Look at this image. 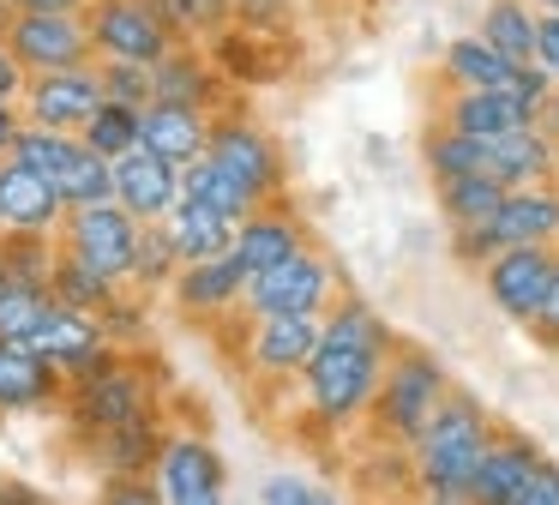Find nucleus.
<instances>
[{"mask_svg": "<svg viewBox=\"0 0 559 505\" xmlns=\"http://www.w3.org/2000/svg\"><path fill=\"white\" fill-rule=\"evenodd\" d=\"M391 355H397V331L385 325V313L367 307L361 295H343L325 313V325H319V349L307 361V373L295 379L307 421L325 433L361 427L379 403Z\"/></svg>", "mask_w": 559, "mask_h": 505, "instance_id": "f257e3e1", "label": "nucleus"}, {"mask_svg": "<svg viewBox=\"0 0 559 505\" xmlns=\"http://www.w3.org/2000/svg\"><path fill=\"white\" fill-rule=\"evenodd\" d=\"M493 439H499L493 409L475 391H457V385H451V397L439 403V415L427 421V433L409 445L415 493H469V481H475V469H481V457Z\"/></svg>", "mask_w": 559, "mask_h": 505, "instance_id": "f03ea898", "label": "nucleus"}, {"mask_svg": "<svg viewBox=\"0 0 559 505\" xmlns=\"http://www.w3.org/2000/svg\"><path fill=\"white\" fill-rule=\"evenodd\" d=\"M67 433L73 439H97L109 427H127V421L163 415V373L157 361H145L139 349H115L103 367H91L85 379L67 385Z\"/></svg>", "mask_w": 559, "mask_h": 505, "instance_id": "7ed1b4c3", "label": "nucleus"}, {"mask_svg": "<svg viewBox=\"0 0 559 505\" xmlns=\"http://www.w3.org/2000/svg\"><path fill=\"white\" fill-rule=\"evenodd\" d=\"M445 397H451V373L439 367L427 349L397 343V355H391V367H385V385H379V403H373V415H367V427H373V439L385 445V451H409V445L427 433V421L439 415Z\"/></svg>", "mask_w": 559, "mask_h": 505, "instance_id": "20e7f679", "label": "nucleus"}, {"mask_svg": "<svg viewBox=\"0 0 559 505\" xmlns=\"http://www.w3.org/2000/svg\"><path fill=\"white\" fill-rule=\"evenodd\" d=\"M506 247H559V180L511 187L487 223L451 228V259L469 265V271H481V265Z\"/></svg>", "mask_w": 559, "mask_h": 505, "instance_id": "39448f33", "label": "nucleus"}, {"mask_svg": "<svg viewBox=\"0 0 559 505\" xmlns=\"http://www.w3.org/2000/svg\"><path fill=\"white\" fill-rule=\"evenodd\" d=\"M205 156L253 199V211L259 204H277L283 192H289V156H283L277 132H265L247 108H223V115L211 120V151Z\"/></svg>", "mask_w": 559, "mask_h": 505, "instance_id": "423d86ee", "label": "nucleus"}, {"mask_svg": "<svg viewBox=\"0 0 559 505\" xmlns=\"http://www.w3.org/2000/svg\"><path fill=\"white\" fill-rule=\"evenodd\" d=\"M349 295L343 289V271L325 247H301L295 259L271 265L265 277L247 283V313L253 319H277V313H295V319H325L337 301Z\"/></svg>", "mask_w": 559, "mask_h": 505, "instance_id": "0eeeda50", "label": "nucleus"}, {"mask_svg": "<svg viewBox=\"0 0 559 505\" xmlns=\"http://www.w3.org/2000/svg\"><path fill=\"white\" fill-rule=\"evenodd\" d=\"M319 325L325 319H295V313L253 319V313H241V319H229L223 331L241 343L235 361H241V373L253 385H295L307 373V361H313V349H319Z\"/></svg>", "mask_w": 559, "mask_h": 505, "instance_id": "6e6552de", "label": "nucleus"}, {"mask_svg": "<svg viewBox=\"0 0 559 505\" xmlns=\"http://www.w3.org/2000/svg\"><path fill=\"white\" fill-rule=\"evenodd\" d=\"M139 235H145V223L133 211H121V204H79L61 223V252H73L79 265L103 271L109 283H133Z\"/></svg>", "mask_w": 559, "mask_h": 505, "instance_id": "1a4fd4ad", "label": "nucleus"}, {"mask_svg": "<svg viewBox=\"0 0 559 505\" xmlns=\"http://www.w3.org/2000/svg\"><path fill=\"white\" fill-rule=\"evenodd\" d=\"M151 481L163 488V505H229V463L193 427H169Z\"/></svg>", "mask_w": 559, "mask_h": 505, "instance_id": "9d476101", "label": "nucleus"}, {"mask_svg": "<svg viewBox=\"0 0 559 505\" xmlns=\"http://www.w3.org/2000/svg\"><path fill=\"white\" fill-rule=\"evenodd\" d=\"M7 48L25 60V72H67V67H97V43H91L85 12H19Z\"/></svg>", "mask_w": 559, "mask_h": 505, "instance_id": "9b49d317", "label": "nucleus"}, {"mask_svg": "<svg viewBox=\"0 0 559 505\" xmlns=\"http://www.w3.org/2000/svg\"><path fill=\"white\" fill-rule=\"evenodd\" d=\"M91 43L97 60H139V67H157L175 48V31L157 19L151 0H91Z\"/></svg>", "mask_w": 559, "mask_h": 505, "instance_id": "f8f14e48", "label": "nucleus"}, {"mask_svg": "<svg viewBox=\"0 0 559 505\" xmlns=\"http://www.w3.org/2000/svg\"><path fill=\"white\" fill-rule=\"evenodd\" d=\"M554 265H559V247H506L481 265V295L493 313H506L511 325H530L535 307H542L547 283H554Z\"/></svg>", "mask_w": 559, "mask_h": 505, "instance_id": "ddd939ff", "label": "nucleus"}, {"mask_svg": "<svg viewBox=\"0 0 559 505\" xmlns=\"http://www.w3.org/2000/svg\"><path fill=\"white\" fill-rule=\"evenodd\" d=\"M247 283H253V277L235 265V252H223V259L181 265L169 301H175V313H181L187 325H211V331H223L229 319L247 313Z\"/></svg>", "mask_w": 559, "mask_h": 505, "instance_id": "4468645a", "label": "nucleus"}, {"mask_svg": "<svg viewBox=\"0 0 559 505\" xmlns=\"http://www.w3.org/2000/svg\"><path fill=\"white\" fill-rule=\"evenodd\" d=\"M109 103L103 91V72L97 67H67V72H37L19 103L25 127H49V132H85L91 115Z\"/></svg>", "mask_w": 559, "mask_h": 505, "instance_id": "2eb2a0df", "label": "nucleus"}, {"mask_svg": "<svg viewBox=\"0 0 559 505\" xmlns=\"http://www.w3.org/2000/svg\"><path fill=\"white\" fill-rule=\"evenodd\" d=\"M31 349L73 385V379H85L91 367H103V361L115 355V337H109V325H103V313H79V307H61V301H55L49 319H43L37 337H31Z\"/></svg>", "mask_w": 559, "mask_h": 505, "instance_id": "dca6fc26", "label": "nucleus"}, {"mask_svg": "<svg viewBox=\"0 0 559 505\" xmlns=\"http://www.w3.org/2000/svg\"><path fill=\"white\" fill-rule=\"evenodd\" d=\"M151 103H181V108L223 115V108H229V79H223L211 43H175L169 55L151 67Z\"/></svg>", "mask_w": 559, "mask_h": 505, "instance_id": "f3484780", "label": "nucleus"}, {"mask_svg": "<svg viewBox=\"0 0 559 505\" xmlns=\"http://www.w3.org/2000/svg\"><path fill=\"white\" fill-rule=\"evenodd\" d=\"M301 247H313V228H307V216L295 211L289 199L259 204V211H247L241 223H235V265H241L247 277H265L271 265L295 259Z\"/></svg>", "mask_w": 559, "mask_h": 505, "instance_id": "a211bd4d", "label": "nucleus"}, {"mask_svg": "<svg viewBox=\"0 0 559 505\" xmlns=\"http://www.w3.org/2000/svg\"><path fill=\"white\" fill-rule=\"evenodd\" d=\"M61 223L67 199L55 192V180L7 156L0 163V235H61Z\"/></svg>", "mask_w": 559, "mask_h": 505, "instance_id": "6ab92c4d", "label": "nucleus"}, {"mask_svg": "<svg viewBox=\"0 0 559 505\" xmlns=\"http://www.w3.org/2000/svg\"><path fill=\"white\" fill-rule=\"evenodd\" d=\"M115 204L133 211L139 223H169V211L181 204V168L139 144L115 163Z\"/></svg>", "mask_w": 559, "mask_h": 505, "instance_id": "aec40b11", "label": "nucleus"}, {"mask_svg": "<svg viewBox=\"0 0 559 505\" xmlns=\"http://www.w3.org/2000/svg\"><path fill=\"white\" fill-rule=\"evenodd\" d=\"M67 403V379L31 343H0V421Z\"/></svg>", "mask_w": 559, "mask_h": 505, "instance_id": "412c9836", "label": "nucleus"}, {"mask_svg": "<svg viewBox=\"0 0 559 505\" xmlns=\"http://www.w3.org/2000/svg\"><path fill=\"white\" fill-rule=\"evenodd\" d=\"M487 175H493L499 187H542V180H559V139L542 120L506 132V139H487Z\"/></svg>", "mask_w": 559, "mask_h": 505, "instance_id": "4be33fe9", "label": "nucleus"}, {"mask_svg": "<svg viewBox=\"0 0 559 505\" xmlns=\"http://www.w3.org/2000/svg\"><path fill=\"white\" fill-rule=\"evenodd\" d=\"M163 439H169V421L145 415V421H127V427H109L97 439H85V463L103 475H151L163 457Z\"/></svg>", "mask_w": 559, "mask_h": 505, "instance_id": "5701e85b", "label": "nucleus"}, {"mask_svg": "<svg viewBox=\"0 0 559 505\" xmlns=\"http://www.w3.org/2000/svg\"><path fill=\"white\" fill-rule=\"evenodd\" d=\"M542 457H547V451L530 439V433L499 427V439L487 445L481 469H475V481H469V505H511V500H518V488L530 481V469L542 463Z\"/></svg>", "mask_w": 559, "mask_h": 505, "instance_id": "b1692460", "label": "nucleus"}, {"mask_svg": "<svg viewBox=\"0 0 559 505\" xmlns=\"http://www.w3.org/2000/svg\"><path fill=\"white\" fill-rule=\"evenodd\" d=\"M433 120H445L457 132H475V139H506L518 127H535V115L511 91H439Z\"/></svg>", "mask_w": 559, "mask_h": 505, "instance_id": "393cba45", "label": "nucleus"}, {"mask_svg": "<svg viewBox=\"0 0 559 505\" xmlns=\"http://www.w3.org/2000/svg\"><path fill=\"white\" fill-rule=\"evenodd\" d=\"M211 120L205 108H181V103H145V151L169 156L175 168H193L211 151Z\"/></svg>", "mask_w": 559, "mask_h": 505, "instance_id": "a878e982", "label": "nucleus"}, {"mask_svg": "<svg viewBox=\"0 0 559 505\" xmlns=\"http://www.w3.org/2000/svg\"><path fill=\"white\" fill-rule=\"evenodd\" d=\"M511 79H518V67L475 31L439 48V91H506Z\"/></svg>", "mask_w": 559, "mask_h": 505, "instance_id": "bb28decb", "label": "nucleus"}, {"mask_svg": "<svg viewBox=\"0 0 559 505\" xmlns=\"http://www.w3.org/2000/svg\"><path fill=\"white\" fill-rule=\"evenodd\" d=\"M535 24H542V12L530 0H487L475 36H487L511 67H535Z\"/></svg>", "mask_w": 559, "mask_h": 505, "instance_id": "cd10ccee", "label": "nucleus"}, {"mask_svg": "<svg viewBox=\"0 0 559 505\" xmlns=\"http://www.w3.org/2000/svg\"><path fill=\"white\" fill-rule=\"evenodd\" d=\"M169 235H175V247H181L187 265L223 259V252H235V216L205 211V204H187V199H181V204L169 211Z\"/></svg>", "mask_w": 559, "mask_h": 505, "instance_id": "c85d7f7f", "label": "nucleus"}, {"mask_svg": "<svg viewBox=\"0 0 559 505\" xmlns=\"http://www.w3.org/2000/svg\"><path fill=\"white\" fill-rule=\"evenodd\" d=\"M421 168L433 175V187L439 180H457V175H487V139L433 120V127L421 132Z\"/></svg>", "mask_w": 559, "mask_h": 505, "instance_id": "c756f323", "label": "nucleus"}, {"mask_svg": "<svg viewBox=\"0 0 559 505\" xmlns=\"http://www.w3.org/2000/svg\"><path fill=\"white\" fill-rule=\"evenodd\" d=\"M511 187H499L493 175H457V180H439L433 199H439V216H445V228H469V223H487V216L499 211V199H506Z\"/></svg>", "mask_w": 559, "mask_h": 505, "instance_id": "7c9ffc66", "label": "nucleus"}, {"mask_svg": "<svg viewBox=\"0 0 559 505\" xmlns=\"http://www.w3.org/2000/svg\"><path fill=\"white\" fill-rule=\"evenodd\" d=\"M157 19L175 31V43H217L235 31V0H151Z\"/></svg>", "mask_w": 559, "mask_h": 505, "instance_id": "2f4dec72", "label": "nucleus"}, {"mask_svg": "<svg viewBox=\"0 0 559 505\" xmlns=\"http://www.w3.org/2000/svg\"><path fill=\"white\" fill-rule=\"evenodd\" d=\"M181 247H175L169 223H145V235H139V259H133V289L139 295H169L175 277H181Z\"/></svg>", "mask_w": 559, "mask_h": 505, "instance_id": "473e14b6", "label": "nucleus"}, {"mask_svg": "<svg viewBox=\"0 0 559 505\" xmlns=\"http://www.w3.org/2000/svg\"><path fill=\"white\" fill-rule=\"evenodd\" d=\"M55 295L43 283H19V277H0V343H31L37 325L49 319Z\"/></svg>", "mask_w": 559, "mask_h": 505, "instance_id": "72a5a7b5", "label": "nucleus"}, {"mask_svg": "<svg viewBox=\"0 0 559 505\" xmlns=\"http://www.w3.org/2000/svg\"><path fill=\"white\" fill-rule=\"evenodd\" d=\"M79 139H85L97 156L121 163V156H127V151H139V139H145V108H133V103H103L97 115H91V127L79 132Z\"/></svg>", "mask_w": 559, "mask_h": 505, "instance_id": "f704fd0d", "label": "nucleus"}, {"mask_svg": "<svg viewBox=\"0 0 559 505\" xmlns=\"http://www.w3.org/2000/svg\"><path fill=\"white\" fill-rule=\"evenodd\" d=\"M127 283H109L103 271H91V265H79L73 252H61V265H55L49 277V295L61 301V307H79V313H103L115 295H121Z\"/></svg>", "mask_w": 559, "mask_h": 505, "instance_id": "c9c22d12", "label": "nucleus"}, {"mask_svg": "<svg viewBox=\"0 0 559 505\" xmlns=\"http://www.w3.org/2000/svg\"><path fill=\"white\" fill-rule=\"evenodd\" d=\"M181 199L187 204H205V211H223V216H235V223L253 211V199H247V192L235 187V180L211 163V156H199L193 168H181Z\"/></svg>", "mask_w": 559, "mask_h": 505, "instance_id": "e433bc0d", "label": "nucleus"}, {"mask_svg": "<svg viewBox=\"0 0 559 505\" xmlns=\"http://www.w3.org/2000/svg\"><path fill=\"white\" fill-rule=\"evenodd\" d=\"M55 265H61V235H0V271L19 283L49 289Z\"/></svg>", "mask_w": 559, "mask_h": 505, "instance_id": "4c0bfd02", "label": "nucleus"}, {"mask_svg": "<svg viewBox=\"0 0 559 505\" xmlns=\"http://www.w3.org/2000/svg\"><path fill=\"white\" fill-rule=\"evenodd\" d=\"M151 295H139L133 283L121 289V295L103 307V325H109V337H115V349H133V343H145V331H151V307H145Z\"/></svg>", "mask_w": 559, "mask_h": 505, "instance_id": "58836bf2", "label": "nucleus"}, {"mask_svg": "<svg viewBox=\"0 0 559 505\" xmlns=\"http://www.w3.org/2000/svg\"><path fill=\"white\" fill-rule=\"evenodd\" d=\"M235 24L247 36H265V43H283L295 24V0H235Z\"/></svg>", "mask_w": 559, "mask_h": 505, "instance_id": "ea45409f", "label": "nucleus"}, {"mask_svg": "<svg viewBox=\"0 0 559 505\" xmlns=\"http://www.w3.org/2000/svg\"><path fill=\"white\" fill-rule=\"evenodd\" d=\"M97 72H103L109 103H133V108L151 103V67H139V60H97Z\"/></svg>", "mask_w": 559, "mask_h": 505, "instance_id": "a19ab883", "label": "nucleus"}, {"mask_svg": "<svg viewBox=\"0 0 559 505\" xmlns=\"http://www.w3.org/2000/svg\"><path fill=\"white\" fill-rule=\"evenodd\" d=\"M91 505H163V488L151 475H103Z\"/></svg>", "mask_w": 559, "mask_h": 505, "instance_id": "79ce46f5", "label": "nucleus"}, {"mask_svg": "<svg viewBox=\"0 0 559 505\" xmlns=\"http://www.w3.org/2000/svg\"><path fill=\"white\" fill-rule=\"evenodd\" d=\"M523 331L535 337V343L547 349V355H559V265H554V283H547V295H542V307H535V319L523 325Z\"/></svg>", "mask_w": 559, "mask_h": 505, "instance_id": "37998d69", "label": "nucleus"}, {"mask_svg": "<svg viewBox=\"0 0 559 505\" xmlns=\"http://www.w3.org/2000/svg\"><path fill=\"white\" fill-rule=\"evenodd\" d=\"M511 505H559V463L554 457H542V463L530 469V481L518 488V500Z\"/></svg>", "mask_w": 559, "mask_h": 505, "instance_id": "c03bdc74", "label": "nucleus"}, {"mask_svg": "<svg viewBox=\"0 0 559 505\" xmlns=\"http://www.w3.org/2000/svg\"><path fill=\"white\" fill-rule=\"evenodd\" d=\"M313 481L307 475H271L265 488H259V505H313Z\"/></svg>", "mask_w": 559, "mask_h": 505, "instance_id": "a18cd8bd", "label": "nucleus"}, {"mask_svg": "<svg viewBox=\"0 0 559 505\" xmlns=\"http://www.w3.org/2000/svg\"><path fill=\"white\" fill-rule=\"evenodd\" d=\"M25 91H31V72H25V60H19L13 48L0 43V108H19V103H25Z\"/></svg>", "mask_w": 559, "mask_h": 505, "instance_id": "49530a36", "label": "nucleus"}, {"mask_svg": "<svg viewBox=\"0 0 559 505\" xmlns=\"http://www.w3.org/2000/svg\"><path fill=\"white\" fill-rule=\"evenodd\" d=\"M535 67L559 84V12H542V24H535Z\"/></svg>", "mask_w": 559, "mask_h": 505, "instance_id": "de8ad7c7", "label": "nucleus"}, {"mask_svg": "<svg viewBox=\"0 0 559 505\" xmlns=\"http://www.w3.org/2000/svg\"><path fill=\"white\" fill-rule=\"evenodd\" d=\"M0 505H49V493L25 475H0Z\"/></svg>", "mask_w": 559, "mask_h": 505, "instance_id": "09e8293b", "label": "nucleus"}, {"mask_svg": "<svg viewBox=\"0 0 559 505\" xmlns=\"http://www.w3.org/2000/svg\"><path fill=\"white\" fill-rule=\"evenodd\" d=\"M19 127H25V115H19V108H0V163L13 156V144H19Z\"/></svg>", "mask_w": 559, "mask_h": 505, "instance_id": "8fccbe9b", "label": "nucleus"}, {"mask_svg": "<svg viewBox=\"0 0 559 505\" xmlns=\"http://www.w3.org/2000/svg\"><path fill=\"white\" fill-rule=\"evenodd\" d=\"M19 12H91V0H13Z\"/></svg>", "mask_w": 559, "mask_h": 505, "instance_id": "3c124183", "label": "nucleus"}, {"mask_svg": "<svg viewBox=\"0 0 559 505\" xmlns=\"http://www.w3.org/2000/svg\"><path fill=\"white\" fill-rule=\"evenodd\" d=\"M415 505H469V493H415Z\"/></svg>", "mask_w": 559, "mask_h": 505, "instance_id": "603ef678", "label": "nucleus"}, {"mask_svg": "<svg viewBox=\"0 0 559 505\" xmlns=\"http://www.w3.org/2000/svg\"><path fill=\"white\" fill-rule=\"evenodd\" d=\"M542 127H547V132H554V139H559V91H554V103L542 108Z\"/></svg>", "mask_w": 559, "mask_h": 505, "instance_id": "864d4df0", "label": "nucleus"}, {"mask_svg": "<svg viewBox=\"0 0 559 505\" xmlns=\"http://www.w3.org/2000/svg\"><path fill=\"white\" fill-rule=\"evenodd\" d=\"M13 19H19V7H13V0H0V43H7V31H13Z\"/></svg>", "mask_w": 559, "mask_h": 505, "instance_id": "5fc2aeb1", "label": "nucleus"}, {"mask_svg": "<svg viewBox=\"0 0 559 505\" xmlns=\"http://www.w3.org/2000/svg\"><path fill=\"white\" fill-rule=\"evenodd\" d=\"M313 505H337V493H331V488H319V493H313Z\"/></svg>", "mask_w": 559, "mask_h": 505, "instance_id": "6e6d98bb", "label": "nucleus"}, {"mask_svg": "<svg viewBox=\"0 0 559 505\" xmlns=\"http://www.w3.org/2000/svg\"><path fill=\"white\" fill-rule=\"evenodd\" d=\"M530 7H535V12H559V0H530Z\"/></svg>", "mask_w": 559, "mask_h": 505, "instance_id": "4d7b16f0", "label": "nucleus"}, {"mask_svg": "<svg viewBox=\"0 0 559 505\" xmlns=\"http://www.w3.org/2000/svg\"><path fill=\"white\" fill-rule=\"evenodd\" d=\"M0 277H7V271H0Z\"/></svg>", "mask_w": 559, "mask_h": 505, "instance_id": "13d9d810", "label": "nucleus"}]
</instances>
